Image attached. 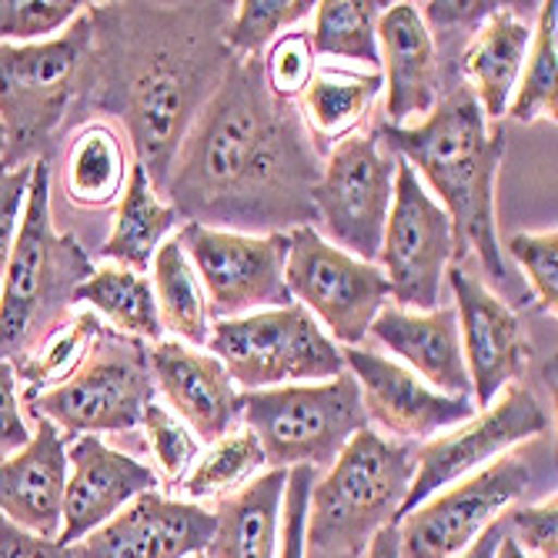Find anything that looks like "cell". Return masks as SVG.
Listing matches in <instances>:
<instances>
[{"label":"cell","instance_id":"obj_19","mask_svg":"<svg viewBox=\"0 0 558 558\" xmlns=\"http://www.w3.org/2000/svg\"><path fill=\"white\" fill-rule=\"evenodd\" d=\"M144 492H158V472H150V465L108 448L100 435L68 441V485L58 542L64 548L77 545Z\"/></svg>","mask_w":558,"mask_h":558},{"label":"cell","instance_id":"obj_48","mask_svg":"<svg viewBox=\"0 0 558 558\" xmlns=\"http://www.w3.org/2000/svg\"><path fill=\"white\" fill-rule=\"evenodd\" d=\"M4 150H8V134L0 128V165H4Z\"/></svg>","mask_w":558,"mask_h":558},{"label":"cell","instance_id":"obj_34","mask_svg":"<svg viewBox=\"0 0 558 558\" xmlns=\"http://www.w3.org/2000/svg\"><path fill=\"white\" fill-rule=\"evenodd\" d=\"M265 451L258 445V438L247 428L225 435L221 441L211 445V451H205V459H197L194 472L184 482V492L201 501V498H218L238 485H247L251 475H258V469H265Z\"/></svg>","mask_w":558,"mask_h":558},{"label":"cell","instance_id":"obj_35","mask_svg":"<svg viewBox=\"0 0 558 558\" xmlns=\"http://www.w3.org/2000/svg\"><path fill=\"white\" fill-rule=\"evenodd\" d=\"M315 4L308 0H244L225 27V44L234 58H262L284 31L312 17Z\"/></svg>","mask_w":558,"mask_h":558},{"label":"cell","instance_id":"obj_14","mask_svg":"<svg viewBox=\"0 0 558 558\" xmlns=\"http://www.w3.org/2000/svg\"><path fill=\"white\" fill-rule=\"evenodd\" d=\"M532 482L525 454H501L465 482L422 501L398 529L401 558H459Z\"/></svg>","mask_w":558,"mask_h":558},{"label":"cell","instance_id":"obj_6","mask_svg":"<svg viewBox=\"0 0 558 558\" xmlns=\"http://www.w3.org/2000/svg\"><path fill=\"white\" fill-rule=\"evenodd\" d=\"M412 478L415 448L409 441L359 432L312 485L304 545L318 555H362L381 529L398 525Z\"/></svg>","mask_w":558,"mask_h":558},{"label":"cell","instance_id":"obj_20","mask_svg":"<svg viewBox=\"0 0 558 558\" xmlns=\"http://www.w3.org/2000/svg\"><path fill=\"white\" fill-rule=\"evenodd\" d=\"M150 378L165 395L168 412L181 418L197 441H221L241 425V391L215 354L184 341L150 348Z\"/></svg>","mask_w":558,"mask_h":558},{"label":"cell","instance_id":"obj_1","mask_svg":"<svg viewBox=\"0 0 558 558\" xmlns=\"http://www.w3.org/2000/svg\"><path fill=\"white\" fill-rule=\"evenodd\" d=\"M322 165L298 105L268 90L262 58H231L187 128L161 194L184 225L291 234L315 228Z\"/></svg>","mask_w":558,"mask_h":558},{"label":"cell","instance_id":"obj_30","mask_svg":"<svg viewBox=\"0 0 558 558\" xmlns=\"http://www.w3.org/2000/svg\"><path fill=\"white\" fill-rule=\"evenodd\" d=\"M150 268H155V275H150V288H155L161 328L178 335L174 341H184L191 348H205L215 322L208 312L205 288H201L194 268L187 265L178 238H171L158 247Z\"/></svg>","mask_w":558,"mask_h":558},{"label":"cell","instance_id":"obj_29","mask_svg":"<svg viewBox=\"0 0 558 558\" xmlns=\"http://www.w3.org/2000/svg\"><path fill=\"white\" fill-rule=\"evenodd\" d=\"M74 304H87V312H94L108 328L144 344H158L165 335L150 278L131 268H94V275L74 291Z\"/></svg>","mask_w":558,"mask_h":558},{"label":"cell","instance_id":"obj_25","mask_svg":"<svg viewBox=\"0 0 558 558\" xmlns=\"http://www.w3.org/2000/svg\"><path fill=\"white\" fill-rule=\"evenodd\" d=\"M288 488V469H271L251 478L215 512V535L205 558H275L281 538V501Z\"/></svg>","mask_w":558,"mask_h":558},{"label":"cell","instance_id":"obj_33","mask_svg":"<svg viewBox=\"0 0 558 558\" xmlns=\"http://www.w3.org/2000/svg\"><path fill=\"white\" fill-rule=\"evenodd\" d=\"M97 328H100V318L94 312H71L64 322H58L54 328H50L27 359L21 365H14L17 381H27L24 398L47 391V388L61 385L64 378H71L74 368L84 362V354H87Z\"/></svg>","mask_w":558,"mask_h":558},{"label":"cell","instance_id":"obj_47","mask_svg":"<svg viewBox=\"0 0 558 558\" xmlns=\"http://www.w3.org/2000/svg\"><path fill=\"white\" fill-rule=\"evenodd\" d=\"M495 558H529V555H525V551H522L509 535H505V538H501V545H498V551H495Z\"/></svg>","mask_w":558,"mask_h":558},{"label":"cell","instance_id":"obj_22","mask_svg":"<svg viewBox=\"0 0 558 558\" xmlns=\"http://www.w3.org/2000/svg\"><path fill=\"white\" fill-rule=\"evenodd\" d=\"M31 441L0 462V515L11 525L58 542L68 485V438L47 418H34Z\"/></svg>","mask_w":558,"mask_h":558},{"label":"cell","instance_id":"obj_12","mask_svg":"<svg viewBox=\"0 0 558 558\" xmlns=\"http://www.w3.org/2000/svg\"><path fill=\"white\" fill-rule=\"evenodd\" d=\"M378 262L395 308L435 312L441 304L445 275L454 265V231L412 165H404L401 158Z\"/></svg>","mask_w":558,"mask_h":558},{"label":"cell","instance_id":"obj_43","mask_svg":"<svg viewBox=\"0 0 558 558\" xmlns=\"http://www.w3.org/2000/svg\"><path fill=\"white\" fill-rule=\"evenodd\" d=\"M31 441V428L21 415V395H17V375L14 365L0 362V462L11 459Z\"/></svg>","mask_w":558,"mask_h":558},{"label":"cell","instance_id":"obj_24","mask_svg":"<svg viewBox=\"0 0 558 558\" xmlns=\"http://www.w3.org/2000/svg\"><path fill=\"white\" fill-rule=\"evenodd\" d=\"M532 44V27L515 4H498L462 47V84L475 94L485 121H501L522 77Z\"/></svg>","mask_w":558,"mask_h":558},{"label":"cell","instance_id":"obj_36","mask_svg":"<svg viewBox=\"0 0 558 558\" xmlns=\"http://www.w3.org/2000/svg\"><path fill=\"white\" fill-rule=\"evenodd\" d=\"M84 8L81 0H0V44L50 40Z\"/></svg>","mask_w":558,"mask_h":558},{"label":"cell","instance_id":"obj_17","mask_svg":"<svg viewBox=\"0 0 558 558\" xmlns=\"http://www.w3.org/2000/svg\"><path fill=\"white\" fill-rule=\"evenodd\" d=\"M341 354L348 375L359 381L365 418L401 441H432L478 415L472 398L441 395L372 348H341Z\"/></svg>","mask_w":558,"mask_h":558},{"label":"cell","instance_id":"obj_32","mask_svg":"<svg viewBox=\"0 0 558 558\" xmlns=\"http://www.w3.org/2000/svg\"><path fill=\"white\" fill-rule=\"evenodd\" d=\"M558 4H538L535 34L529 44V58L515 94L509 100V114L519 124H532L538 118H551L558 111Z\"/></svg>","mask_w":558,"mask_h":558},{"label":"cell","instance_id":"obj_27","mask_svg":"<svg viewBox=\"0 0 558 558\" xmlns=\"http://www.w3.org/2000/svg\"><path fill=\"white\" fill-rule=\"evenodd\" d=\"M131 165L134 161L128 158V144L118 134V128L105 121L84 124L68 144V155H64L61 184H64L68 201L84 211H100L114 205L128 184Z\"/></svg>","mask_w":558,"mask_h":558},{"label":"cell","instance_id":"obj_23","mask_svg":"<svg viewBox=\"0 0 558 558\" xmlns=\"http://www.w3.org/2000/svg\"><path fill=\"white\" fill-rule=\"evenodd\" d=\"M368 335L404 365H412L428 388L454 398H472V381L462 354V335L454 308L438 304L435 312H404L385 304Z\"/></svg>","mask_w":558,"mask_h":558},{"label":"cell","instance_id":"obj_45","mask_svg":"<svg viewBox=\"0 0 558 558\" xmlns=\"http://www.w3.org/2000/svg\"><path fill=\"white\" fill-rule=\"evenodd\" d=\"M501 538H505V529H501V519H495L459 558H495V551H498V545H501Z\"/></svg>","mask_w":558,"mask_h":558},{"label":"cell","instance_id":"obj_41","mask_svg":"<svg viewBox=\"0 0 558 558\" xmlns=\"http://www.w3.org/2000/svg\"><path fill=\"white\" fill-rule=\"evenodd\" d=\"M27 187H31V165L0 168V281H4L11 251H14V238H17L24 201H27Z\"/></svg>","mask_w":558,"mask_h":558},{"label":"cell","instance_id":"obj_4","mask_svg":"<svg viewBox=\"0 0 558 558\" xmlns=\"http://www.w3.org/2000/svg\"><path fill=\"white\" fill-rule=\"evenodd\" d=\"M50 161L31 165L14 251L0 281V362L21 365L40 338L74 308V291L94 275V262L71 231L50 221Z\"/></svg>","mask_w":558,"mask_h":558},{"label":"cell","instance_id":"obj_11","mask_svg":"<svg viewBox=\"0 0 558 558\" xmlns=\"http://www.w3.org/2000/svg\"><path fill=\"white\" fill-rule=\"evenodd\" d=\"M284 284L335 344L359 348L388 304V281L378 265H365L328 244L315 228L288 234Z\"/></svg>","mask_w":558,"mask_h":558},{"label":"cell","instance_id":"obj_42","mask_svg":"<svg viewBox=\"0 0 558 558\" xmlns=\"http://www.w3.org/2000/svg\"><path fill=\"white\" fill-rule=\"evenodd\" d=\"M315 485V469H291L288 472V488H284V535L281 542V558H304V522H308V498Z\"/></svg>","mask_w":558,"mask_h":558},{"label":"cell","instance_id":"obj_15","mask_svg":"<svg viewBox=\"0 0 558 558\" xmlns=\"http://www.w3.org/2000/svg\"><path fill=\"white\" fill-rule=\"evenodd\" d=\"M545 428L548 418L538 398L525 385H509L488 409H482V415L415 448V478L409 485V495H404L401 519L415 512L438 488L475 475L478 469L501 459L512 445L529 441Z\"/></svg>","mask_w":558,"mask_h":558},{"label":"cell","instance_id":"obj_28","mask_svg":"<svg viewBox=\"0 0 558 558\" xmlns=\"http://www.w3.org/2000/svg\"><path fill=\"white\" fill-rule=\"evenodd\" d=\"M381 94L378 71H348L335 64H318L308 87L301 94V121L315 141H344L362 131L375 97Z\"/></svg>","mask_w":558,"mask_h":558},{"label":"cell","instance_id":"obj_13","mask_svg":"<svg viewBox=\"0 0 558 558\" xmlns=\"http://www.w3.org/2000/svg\"><path fill=\"white\" fill-rule=\"evenodd\" d=\"M178 244L205 288L211 322L291 304L284 284L288 234H238L184 225Z\"/></svg>","mask_w":558,"mask_h":558},{"label":"cell","instance_id":"obj_5","mask_svg":"<svg viewBox=\"0 0 558 558\" xmlns=\"http://www.w3.org/2000/svg\"><path fill=\"white\" fill-rule=\"evenodd\" d=\"M90 74L94 27L87 8L50 40L0 44V128L8 134L0 168L54 158L58 137L77 118Z\"/></svg>","mask_w":558,"mask_h":558},{"label":"cell","instance_id":"obj_3","mask_svg":"<svg viewBox=\"0 0 558 558\" xmlns=\"http://www.w3.org/2000/svg\"><path fill=\"white\" fill-rule=\"evenodd\" d=\"M385 147L412 165L418 181L435 191L454 231V262L478 258L485 278L512 284L509 265L498 247L495 181L505 155L501 128H488L475 94L465 84L441 90L438 105L418 124H375Z\"/></svg>","mask_w":558,"mask_h":558},{"label":"cell","instance_id":"obj_21","mask_svg":"<svg viewBox=\"0 0 558 558\" xmlns=\"http://www.w3.org/2000/svg\"><path fill=\"white\" fill-rule=\"evenodd\" d=\"M375 34L378 64L385 68V124L404 128L409 121L428 118L441 97V61L422 8L385 4Z\"/></svg>","mask_w":558,"mask_h":558},{"label":"cell","instance_id":"obj_7","mask_svg":"<svg viewBox=\"0 0 558 558\" xmlns=\"http://www.w3.org/2000/svg\"><path fill=\"white\" fill-rule=\"evenodd\" d=\"M158 388L150 378V344L100 322L84 362L61 385L27 395L34 418H47L68 441L100 432H134Z\"/></svg>","mask_w":558,"mask_h":558},{"label":"cell","instance_id":"obj_40","mask_svg":"<svg viewBox=\"0 0 558 558\" xmlns=\"http://www.w3.org/2000/svg\"><path fill=\"white\" fill-rule=\"evenodd\" d=\"M555 522H558V505L555 495L542 505H525L501 519V529L522 551H532L538 558H558L555 542Z\"/></svg>","mask_w":558,"mask_h":558},{"label":"cell","instance_id":"obj_18","mask_svg":"<svg viewBox=\"0 0 558 558\" xmlns=\"http://www.w3.org/2000/svg\"><path fill=\"white\" fill-rule=\"evenodd\" d=\"M215 535V512L201 505L144 492L131 505L71 545L74 558H187L201 555Z\"/></svg>","mask_w":558,"mask_h":558},{"label":"cell","instance_id":"obj_37","mask_svg":"<svg viewBox=\"0 0 558 558\" xmlns=\"http://www.w3.org/2000/svg\"><path fill=\"white\" fill-rule=\"evenodd\" d=\"M315 68H318V58H315L308 31L281 34L268 47V54H262L265 84L278 100H284V105H298V97L304 94V87H308Z\"/></svg>","mask_w":558,"mask_h":558},{"label":"cell","instance_id":"obj_8","mask_svg":"<svg viewBox=\"0 0 558 558\" xmlns=\"http://www.w3.org/2000/svg\"><path fill=\"white\" fill-rule=\"evenodd\" d=\"M241 422L271 469H331L344 445L368 428L359 381L348 372L312 385L241 391Z\"/></svg>","mask_w":558,"mask_h":558},{"label":"cell","instance_id":"obj_26","mask_svg":"<svg viewBox=\"0 0 558 558\" xmlns=\"http://www.w3.org/2000/svg\"><path fill=\"white\" fill-rule=\"evenodd\" d=\"M174 225H178V211L155 187L144 165L134 161L128 184L121 191V201H118L114 228H111L105 247H100V258H111L121 268L144 275Z\"/></svg>","mask_w":558,"mask_h":558},{"label":"cell","instance_id":"obj_10","mask_svg":"<svg viewBox=\"0 0 558 558\" xmlns=\"http://www.w3.org/2000/svg\"><path fill=\"white\" fill-rule=\"evenodd\" d=\"M398 155L385 147L378 128L354 131L335 144L315 184V231L365 265L378 262L391 211Z\"/></svg>","mask_w":558,"mask_h":558},{"label":"cell","instance_id":"obj_38","mask_svg":"<svg viewBox=\"0 0 558 558\" xmlns=\"http://www.w3.org/2000/svg\"><path fill=\"white\" fill-rule=\"evenodd\" d=\"M144 432H147V445L150 451H155V459L161 465V472L178 482L187 475V469L197 462V454H201V441L194 438V432L174 418L165 404L158 401H150L147 404V412H144Z\"/></svg>","mask_w":558,"mask_h":558},{"label":"cell","instance_id":"obj_9","mask_svg":"<svg viewBox=\"0 0 558 558\" xmlns=\"http://www.w3.org/2000/svg\"><path fill=\"white\" fill-rule=\"evenodd\" d=\"M208 351L244 391L312 385L348 372L341 344L294 301L284 308L215 322Z\"/></svg>","mask_w":558,"mask_h":558},{"label":"cell","instance_id":"obj_39","mask_svg":"<svg viewBox=\"0 0 558 558\" xmlns=\"http://www.w3.org/2000/svg\"><path fill=\"white\" fill-rule=\"evenodd\" d=\"M505 247H509L515 265L529 275V284L535 291L538 308L555 315V304H558V231L555 228L525 231V234H515Z\"/></svg>","mask_w":558,"mask_h":558},{"label":"cell","instance_id":"obj_31","mask_svg":"<svg viewBox=\"0 0 558 558\" xmlns=\"http://www.w3.org/2000/svg\"><path fill=\"white\" fill-rule=\"evenodd\" d=\"M385 4L375 0H325L315 4L312 47L315 58H341L348 64L378 68V17Z\"/></svg>","mask_w":558,"mask_h":558},{"label":"cell","instance_id":"obj_2","mask_svg":"<svg viewBox=\"0 0 558 558\" xmlns=\"http://www.w3.org/2000/svg\"><path fill=\"white\" fill-rule=\"evenodd\" d=\"M87 17L94 74L77 118L121 121L134 161L165 191L187 128L234 58L225 44L231 4H87Z\"/></svg>","mask_w":558,"mask_h":558},{"label":"cell","instance_id":"obj_46","mask_svg":"<svg viewBox=\"0 0 558 558\" xmlns=\"http://www.w3.org/2000/svg\"><path fill=\"white\" fill-rule=\"evenodd\" d=\"M365 558H401V555H398V529H395V525L381 529V532L372 538Z\"/></svg>","mask_w":558,"mask_h":558},{"label":"cell","instance_id":"obj_49","mask_svg":"<svg viewBox=\"0 0 558 558\" xmlns=\"http://www.w3.org/2000/svg\"><path fill=\"white\" fill-rule=\"evenodd\" d=\"M197 558H205V555H197Z\"/></svg>","mask_w":558,"mask_h":558},{"label":"cell","instance_id":"obj_16","mask_svg":"<svg viewBox=\"0 0 558 558\" xmlns=\"http://www.w3.org/2000/svg\"><path fill=\"white\" fill-rule=\"evenodd\" d=\"M445 278L454 294L472 401L475 409H488L505 388L525 375L532 348L519 315L485 288L482 275H472L465 265H451Z\"/></svg>","mask_w":558,"mask_h":558},{"label":"cell","instance_id":"obj_44","mask_svg":"<svg viewBox=\"0 0 558 558\" xmlns=\"http://www.w3.org/2000/svg\"><path fill=\"white\" fill-rule=\"evenodd\" d=\"M0 558H74V555L61 542L37 538L0 515Z\"/></svg>","mask_w":558,"mask_h":558}]
</instances>
